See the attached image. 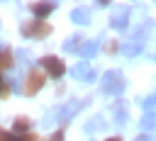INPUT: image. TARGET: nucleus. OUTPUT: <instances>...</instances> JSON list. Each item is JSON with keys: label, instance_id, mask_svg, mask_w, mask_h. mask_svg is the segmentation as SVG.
Listing matches in <instances>:
<instances>
[{"label": "nucleus", "instance_id": "nucleus-11", "mask_svg": "<svg viewBox=\"0 0 156 141\" xmlns=\"http://www.w3.org/2000/svg\"><path fill=\"white\" fill-rule=\"evenodd\" d=\"M100 49V44L98 41H85L83 46H80V51H78V56H83V58H90V56H95V51Z\"/></svg>", "mask_w": 156, "mask_h": 141}, {"label": "nucleus", "instance_id": "nucleus-9", "mask_svg": "<svg viewBox=\"0 0 156 141\" xmlns=\"http://www.w3.org/2000/svg\"><path fill=\"white\" fill-rule=\"evenodd\" d=\"M29 126H32V124H29V119H27V117H17V119H15V124H12V129H15V134H17V136L29 134Z\"/></svg>", "mask_w": 156, "mask_h": 141}, {"label": "nucleus", "instance_id": "nucleus-18", "mask_svg": "<svg viewBox=\"0 0 156 141\" xmlns=\"http://www.w3.org/2000/svg\"><path fill=\"white\" fill-rule=\"evenodd\" d=\"M139 105H141V107H144L146 112H154V107H156V92H151L149 97H144V100H141Z\"/></svg>", "mask_w": 156, "mask_h": 141}, {"label": "nucleus", "instance_id": "nucleus-20", "mask_svg": "<svg viewBox=\"0 0 156 141\" xmlns=\"http://www.w3.org/2000/svg\"><path fill=\"white\" fill-rule=\"evenodd\" d=\"M17 58L22 63H29V51H17Z\"/></svg>", "mask_w": 156, "mask_h": 141}, {"label": "nucleus", "instance_id": "nucleus-4", "mask_svg": "<svg viewBox=\"0 0 156 141\" xmlns=\"http://www.w3.org/2000/svg\"><path fill=\"white\" fill-rule=\"evenodd\" d=\"M39 63H41V68H44L51 78H61V75H63V70H66V68H63V63H61V58H56V56H41V61H39Z\"/></svg>", "mask_w": 156, "mask_h": 141}, {"label": "nucleus", "instance_id": "nucleus-19", "mask_svg": "<svg viewBox=\"0 0 156 141\" xmlns=\"http://www.w3.org/2000/svg\"><path fill=\"white\" fill-rule=\"evenodd\" d=\"M0 141H24V136H17V134H10V131L0 129Z\"/></svg>", "mask_w": 156, "mask_h": 141}, {"label": "nucleus", "instance_id": "nucleus-10", "mask_svg": "<svg viewBox=\"0 0 156 141\" xmlns=\"http://www.w3.org/2000/svg\"><path fill=\"white\" fill-rule=\"evenodd\" d=\"M112 114H115L117 124H124L127 122V107H124V102H115L112 105Z\"/></svg>", "mask_w": 156, "mask_h": 141}, {"label": "nucleus", "instance_id": "nucleus-15", "mask_svg": "<svg viewBox=\"0 0 156 141\" xmlns=\"http://www.w3.org/2000/svg\"><path fill=\"white\" fill-rule=\"evenodd\" d=\"M102 129H105V122H102L100 117H93V119L85 124V131H88V134H93V131H102Z\"/></svg>", "mask_w": 156, "mask_h": 141}, {"label": "nucleus", "instance_id": "nucleus-17", "mask_svg": "<svg viewBox=\"0 0 156 141\" xmlns=\"http://www.w3.org/2000/svg\"><path fill=\"white\" fill-rule=\"evenodd\" d=\"M15 63V58H12V53L10 51H0V70H5V68H10Z\"/></svg>", "mask_w": 156, "mask_h": 141}, {"label": "nucleus", "instance_id": "nucleus-7", "mask_svg": "<svg viewBox=\"0 0 156 141\" xmlns=\"http://www.w3.org/2000/svg\"><path fill=\"white\" fill-rule=\"evenodd\" d=\"M110 24H112V29H124L129 24V7H122L119 12H115L112 19H110Z\"/></svg>", "mask_w": 156, "mask_h": 141}, {"label": "nucleus", "instance_id": "nucleus-3", "mask_svg": "<svg viewBox=\"0 0 156 141\" xmlns=\"http://www.w3.org/2000/svg\"><path fill=\"white\" fill-rule=\"evenodd\" d=\"M44 88V73L41 70H29L27 73V78H24V95H34L37 90H41Z\"/></svg>", "mask_w": 156, "mask_h": 141}, {"label": "nucleus", "instance_id": "nucleus-8", "mask_svg": "<svg viewBox=\"0 0 156 141\" xmlns=\"http://www.w3.org/2000/svg\"><path fill=\"white\" fill-rule=\"evenodd\" d=\"M54 7H56L54 2H34V5H32L34 19H44V17H46V15H49V12L54 10Z\"/></svg>", "mask_w": 156, "mask_h": 141}, {"label": "nucleus", "instance_id": "nucleus-5", "mask_svg": "<svg viewBox=\"0 0 156 141\" xmlns=\"http://www.w3.org/2000/svg\"><path fill=\"white\" fill-rule=\"evenodd\" d=\"M71 75H73L76 80H83V83H93L98 73H95V68H93L90 63L83 61V63H76V66L71 68Z\"/></svg>", "mask_w": 156, "mask_h": 141}, {"label": "nucleus", "instance_id": "nucleus-22", "mask_svg": "<svg viewBox=\"0 0 156 141\" xmlns=\"http://www.w3.org/2000/svg\"><path fill=\"white\" fill-rule=\"evenodd\" d=\"M134 141H151V134H144V136H136Z\"/></svg>", "mask_w": 156, "mask_h": 141}, {"label": "nucleus", "instance_id": "nucleus-2", "mask_svg": "<svg viewBox=\"0 0 156 141\" xmlns=\"http://www.w3.org/2000/svg\"><path fill=\"white\" fill-rule=\"evenodd\" d=\"M22 34L24 36H32V39H44L51 34V27L44 22V19H29L22 24Z\"/></svg>", "mask_w": 156, "mask_h": 141}, {"label": "nucleus", "instance_id": "nucleus-1", "mask_svg": "<svg viewBox=\"0 0 156 141\" xmlns=\"http://www.w3.org/2000/svg\"><path fill=\"white\" fill-rule=\"evenodd\" d=\"M100 90L105 95H119L124 90V75H122V70H107L100 78Z\"/></svg>", "mask_w": 156, "mask_h": 141}, {"label": "nucleus", "instance_id": "nucleus-12", "mask_svg": "<svg viewBox=\"0 0 156 141\" xmlns=\"http://www.w3.org/2000/svg\"><path fill=\"white\" fill-rule=\"evenodd\" d=\"M71 19H73L76 24H88V22H90V15H88V10H80V7H76V10L71 12Z\"/></svg>", "mask_w": 156, "mask_h": 141}, {"label": "nucleus", "instance_id": "nucleus-16", "mask_svg": "<svg viewBox=\"0 0 156 141\" xmlns=\"http://www.w3.org/2000/svg\"><path fill=\"white\" fill-rule=\"evenodd\" d=\"M141 126H144L146 131L156 129V112H146V114L141 117Z\"/></svg>", "mask_w": 156, "mask_h": 141}, {"label": "nucleus", "instance_id": "nucleus-21", "mask_svg": "<svg viewBox=\"0 0 156 141\" xmlns=\"http://www.w3.org/2000/svg\"><path fill=\"white\" fill-rule=\"evenodd\" d=\"M49 141H63V134H61V131H56V134H54Z\"/></svg>", "mask_w": 156, "mask_h": 141}, {"label": "nucleus", "instance_id": "nucleus-14", "mask_svg": "<svg viewBox=\"0 0 156 141\" xmlns=\"http://www.w3.org/2000/svg\"><path fill=\"white\" fill-rule=\"evenodd\" d=\"M83 44H85V41H83V36H78V34H76V36H71V39L63 44V49H66V51H76V49L80 51V46H83Z\"/></svg>", "mask_w": 156, "mask_h": 141}, {"label": "nucleus", "instance_id": "nucleus-25", "mask_svg": "<svg viewBox=\"0 0 156 141\" xmlns=\"http://www.w3.org/2000/svg\"><path fill=\"white\" fill-rule=\"evenodd\" d=\"M154 58H156V56H154Z\"/></svg>", "mask_w": 156, "mask_h": 141}, {"label": "nucleus", "instance_id": "nucleus-13", "mask_svg": "<svg viewBox=\"0 0 156 141\" xmlns=\"http://www.w3.org/2000/svg\"><path fill=\"white\" fill-rule=\"evenodd\" d=\"M141 49H144V44L132 41V44H124V46H122V53H124V56H136V53H141Z\"/></svg>", "mask_w": 156, "mask_h": 141}, {"label": "nucleus", "instance_id": "nucleus-23", "mask_svg": "<svg viewBox=\"0 0 156 141\" xmlns=\"http://www.w3.org/2000/svg\"><path fill=\"white\" fill-rule=\"evenodd\" d=\"M105 141H122L119 136H110V139H105Z\"/></svg>", "mask_w": 156, "mask_h": 141}, {"label": "nucleus", "instance_id": "nucleus-6", "mask_svg": "<svg viewBox=\"0 0 156 141\" xmlns=\"http://www.w3.org/2000/svg\"><path fill=\"white\" fill-rule=\"evenodd\" d=\"M80 107H83V102H78V100H71V102H68V105H63V107H61L56 114H58V119H61V122H68V119H71V117H73V114H76Z\"/></svg>", "mask_w": 156, "mask_h": 141}, {"label": "nucleus", "instance_id": "nucleus-24", "mask_svg": "<svg viewBox=\"0 0 156 141\" xmlns=\"http://www.w3.org/2000/svg\"><path fill=\"white\" fill-rule=\"evenodd\" d=\"M0 90H2V78H0Z\"/></svg>", "mask_w": 156, "mask_h": 141}]
</instances>
